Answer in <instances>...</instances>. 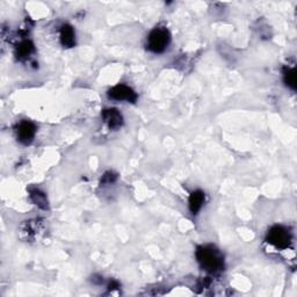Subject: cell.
Returning <instances> with one entry per match:
<instances>
[{"mask_svg":"<svg viewBox=\"0 0 297 297\" xmlns=\"http://www.w3.org/2000/svg\"><path fill=\"white\" fill-rule=\"evenodd\" d=\"M196 259L202 268L208 272L215 273L223 269V257L217 250L210 246H201L196 251Z\"/></svg>","mask_w":297,"mask_h":297,"instance_id":"1","label":"cell"},{"mask_svg":"<svg viewBox=\"0 0 297 297\" xmlns=\"http://www.w3.org/2000/svg\"><path fill=\"white\" fill-rule=\"evenodd\" d=\"M170 40V33H168L167 29L156 28L149 35L148 47L151 51L156 52V54H160L167 48Z\"/></svg>","mask_w":297,"mask_h":297,"instance_id":"2","label":"cell"},{"mask_svg":"<svg viewBox=\"0 0 297 297\" xmlns=\"http://www.w3.org/2000/svg\"><path fill=\"white\" fill-rule=\"evenodd\" d=\"M291 236L288 229L283 227H274L267 235V242L272 244L277 249H285L290 244Z\"/></svg>","mask_w":297,"mask_h":297,"instance_id":"3","label":"cell"},{"mask_svg":"<svg viewBox=\"0 0 297 297\" xmlns=\"http://www.w3.org/2000/svg\"><path fill=\"white\" fill-rule=\"evenodd\" d=\"M108 96L113 100L129 101V103H136L137 100V94L135 93L133 88H130L129 86L126 85H118L115 87H113L108 92Z\"/></svg>","mask_w":297,"mask_h":297,"instance_id":"4","label":"cell"},{"mask_svg":"<svg viewBox=\"0 0 297 297\" xmlns=\"http://www.w3.org/2000/svg\"><path fill=\"white\" fill-rule=\"evenodd\" d=\"M18 134V140L20 141L22 144H31L33 142L34 137L36 134V127L34 123L29 121H22L20 125L18 126L17 129Z\"/></svg>","mask_w":297,"mask_h":297,"instance_id":"5","label":"cell"},{"mask_svg":"<svg viewBox=\"0 0 297 297\" xmlns=\"http://www.w3.org/2000/svg\"><path fill=\"white\" fill-rule=\"evenodd\" d=\"M103 119L111 129H119L123 123V118L118 110H106L103 112Z\"/></svg>","mask_w":297,"mask_h":297,"instance_id":"6","label":"cell"},{"mask_svg":"<svg viewBox=\"0 0 297 297\" xmlns=\"http://www.w3.org/2000/svg\"><path fill=\"white\" fill-rule=\"evenodd\" d=\"M61 42L65 48H72L76 44V35L70 25H64L61 29Z\"/></svg>","mask_w":297,"mask_h":297,"instance_id":"7","label":"cell"},{"mask_svg":"<svg viewBox=\"0 0 297 297\" xmlns=\"http://www.w3.org/2000/svg\"><path fill=\"white\" fill-rule=\"evenodd\" d=\"M205 200H206V196L201 190H195L190 194L189 209H190V212L194 214V215H196V214L200 212V209L202 208V206H204V204H205Z\"/></svg>","mask_w":297,"mask_h":297,"instance_id":"8","label":"cell"},{"mask_svg":"<svg viewBox=\"0 0 297 297\" xmlns=\"http://www.w3.org/2000/svg\"><path fill=\"white\" fill-rule=\"evenodd\" d=\"M33 51H34V46L31 41H24V42H21L18 46L17 56L19 59H24V58H27Z\"/></svg>","mask_w":297,"mask_h":297,"instance_id":"9","label":"cell"},{"mask_svg":"<svg viewBox=\"0 0 297 297\" xmlns=\"http://www.w3.org/2000/svg\"><path fill=\"white\" fill-rule=\"evenodd\" d=\"M31 197H32V200L34 201V204H35L36 206H39L40 208H42V209L48 208V201H47L46 195H44L43 193H41L39 189L32 190Z\"/></svg>","mask_w":297,"mask_h":297,"instance_id":"10","label":"cell"},{"mask_svg":"<svg viewBox=\"0 0 297 297\" xmlns=\"http://www.w3.org/2000/svg\"><path fill=\"white\" fill-rule=\"evenodd\" d=\"M284 82L289 87L295 89L296 88V70L289 69L284 72Z\"/></svg>","mask_w":297,"mask_h":297,"instance_id":"11","label":"cell"}]
</instances>
